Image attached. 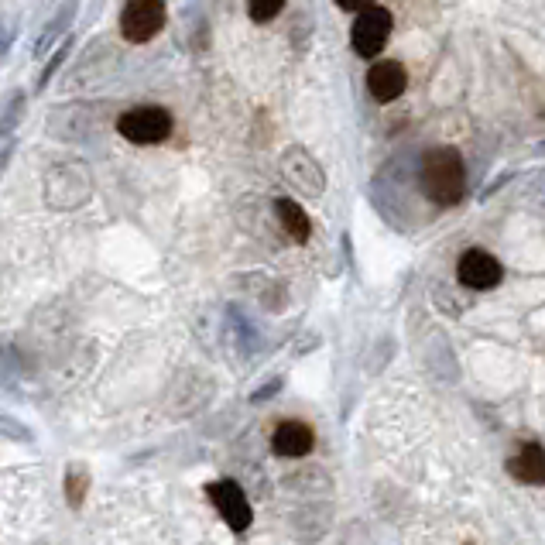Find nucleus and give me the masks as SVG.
Returning a JSON list of instances; mask_svg holds the SVG:
<instances>
[{"instance_id":"1","label":"nucleus","mask_w":545,"mask_h":545,"mask_svg":"<svg viewBox=\"0 0 545 545\" xmlns=\"http://www.w3.org/2000/svg\"><path fill=\"white\" fill-rule=\"evenodd\" d=\"M419 189L429 203L456 206L467 196V165L456 148H429L419 165Z\"/></svg>"},{"instance_id":"2","label":"nucleus","mask_w":545,"mask_h":545,"mask_svg":"<svg viewBox=\"0 0 545 545\" xmlns=\"http://www.w3.org/2000/svg\"><path fill=\"white\" fill-rule=\"evenodd\" d=\"M172 127L175 120L165 107H134L117 120L120 138H127L131 144H162L168 141Z\"/></svg>"},{"instance_id":"3","label":"nucleus","mask_w":545,"mask_h":545,"mask_svg":"<svg viewBox=\"0 0 545 545\" xmlns=\"http://www.w3.org/2000/svg\"><path fill=\"white\" fill-rule=\"evenodd\" d=\"M165 28V0H127L120 11V35L131 45H144Z\"/></svg>"},{"instance_id":"4","label":"nucleus","mask_w":545,"mask_h":545,"mask_svg":"<svg viewBox=\"0 0 545 545\" xmlns=\"http://www.w3.org/2000/svg\"><path fill=\"white\" fill-rule=\"evenodd\" d=\"M391 28H395L391 11H384V7H364V11H357L354 28H350V45H354L360 59H374L388 45Z\"/></svg>"},{"instance_id":"5","label":"nucleus","mask_w":545,"mask_h":545,"mask_svg":"<svg viewBox=\"0 0 545 545\" xmlns=\"http://www.w3.org/2000/svg\"><path fill=\"white\" fill-rule=\"evenodd\" d=\"M456 278H460L463 288L487 292V288L501 285L504 264L494 258L491 251H484V247H470V251H463L460 261H456Z\"/></svg>"},{"instance_id":"6","label":"nucleus","mask_w":545,"mask_h":545,"mask_svg":"<svg viewBox=\"0 0 545 545\" xmlns=\"http://www.w3.org/2000/svg\"><path fill=\"white\" fill-rule=\"evenodd\" d=\"M206 494H210L213 508L220 511V518L234 528V532H244V528L251 525V501L244 498L240 484H234V480H216V484L206 487Z\"/></svg>"},{"instance_id":"7","label":"nucleus","mask_w":545,"mask_h":545,"mask_svg":"<svg viewBox=\"0 0 545 545\" xmlns=\"http://www.w3.org/2000/svg\"><path fill=\"white\" fill-rule=\"evenodd\" d=\"M408 86V72L402 62H374L371 72H367V93L378 103H391L405 93Z\"/></svg>"},{"instance_id":"8","label":"nucleus","mask_w":545,"mask_h":545,"mask_svg":"<svg viewBox=\"0 0 545 545\" xmlns=\"http://www.w3.org/2000/svg\"><path fill=\"white\" fill-rule=\"evenodd\" d=\"M312 443H316V432L299 419L282 422V426L275 429V436H271V450H275L278 456H285V460H299V456H306L312 450Z\"/></svg>"},{"instance_id":"9","label":"nucleus","mask_w":545,"mask_h":545,"mask_svg":"<svg viewBox=\"0 0 545 545\" xmlns=\"http://www.w3.org/2000/svg\"><path fill=\"white\" fill-rule=\"evenodd\" d=\"M285 172H288V179H292L295 189L309 192V196H319V192H323V168L312 162L306 151H288Z\"/></svg>"},{"instance_id":"10","label":"nucleus","mask_w":545,"mask_h":545,"mask_svg":"<svg viewBox=\"0 0 545 545\" xmlns=\"http://www.w3.org/2000/svg\"><path fill=\"white\" fill-rule=\"evenodd\" d=\"M76 11H79V4H76V0H69V4H62L59 11H55V18L48 21L42 31H38V38H35V55H38V59L52 52V45L66 42L69 28H72V18H76Z\"/></svg>"},{"instance_id":"11","label":"nucleus","mask_w":545,"mask_h":545,"mask_svg":"<svg viewBox=\"0 0 545 545\" xmlns=\"http://www.w3.org/2000/svg\"><path fill=\"white\" fill-rule=\"evenodd\" d=\"M508 470L522 484H545V450L539 443H528L522 453L508 460Z\"/></svg>"},{"instance_id":"12","label":"nucleus","mask_w":545,"mask_h":545,"mask_svg":"<svg viewBox=\"0 0 545 545\" xmlns=\"http://www.w3.org/2000/svg\"><path fill=\"white\" fill-rule=\"evenodd\" d=\"M275 216L295 244H306L309 234H312V223H309V213L302 210L295 199H275Z\"/></svg>"},{"instance_id":"13","label":"nucleus","mask_w":545,"mask_h":545,"mask_svg":"<svg viewBox=\"0 0 545 545\" xmlns=\"http://www.w3.org/2000/svg\"><path fill=\"white\" fill-rule=\"evenodd\" d=\"M24 110H28V96L24 90H11L4 100V107H0V138H7V134L14 131V127L24 120Z\"/></svg>"},{"instance_id":"14","label":"nucleus","mask_w":545,"mask_h":545,"mask_svg":"<svg viewBox=\"0 0 545 545\" xmlns=\"http://www.w3.org/2000/svg\"><path fill=\"white\" fill-rule=\"evenodd\" d=\"M86 491H90V470L83 463H69L66 470V501L69 508H79L86 501Z\"/></svg>"},{"instance_id":"15","label":"nucleus","mask_w":545,"mask_h":545,"mask_svg":"<svg viewBox=\"0 0 545 545\" xmlns=\"http://www.w3.org/2000/svg\"><path fill=\"white\" fill-rule=\"evenodd\" d=\"M285 7V0H247V18L258 21V24H268L271 18H278Z\"/></svg>"},{"instance_id":"16","label":"nucleus","mask_w":545,"mask_h":545,"mask_svg":"<svg viewBox=\"0 0 545 545\" xmlns=\"http://www.w3.org/2000/svg\"><path fill=\"white\" fill-rule=\"evenodd\" d=\"M0 439H14V443H31V439H35V432L24 426V422L14 419V415L0 412Z\"/></svg>"},{"instance_id":"17","label":"nucleus","mask_w":545,"mask_h":545,"mask_svg":"<svg viewBox=\"0 0 545 545\" xmlns=\"http://www.w3.org/2000/svg\"><path fill=\"white\" fill-rule=\"evenodd\" d=\"M69 45H72V38H66V42H62V45H55V55H48V62H45V69H42V76H38V90H48V83H52V76H55V72H59L62 62H66Z\"/></svg>"},{"instance_id":"18","label":"nucleus","mask_w":545,"mask_h":545,"mask_svg":"<svg viewBox=\"0 0 545 545\" xmlns=\"http://www.w3.org/2000/svg\"><path fill=\"white\" fill-rule=\"evenodd\" d=\"M275 391H282V381H268L261 391H254L251 402H264V398H271V395H275Z\"/></svg>"},{"instance_id":"19","label":"nucleus","mask_w":545,"mask_h":545,"mask_svg":"<svg viewBox=\"0 0 545 545\" xmlns=\"http://www.w3.org/2000/svg\"><path fill=\"white\" fill-rule=\"evenodd\" d=\"M374 0H336V7H343V11H364V7H371Z\"/></svg>"},{"instance_id":"20","label":"nucleus","mask_w":545,"mask_h":545,"mask_svg":"<svg viewBox=\"0 0 545 545\" xmlns=\"http://www.w3.org/2000/svg\"><path fill=\"white\" fill-rule=\"evenodd\" d=\"M11 158H14V144H7V148H0V179H4L7 165H11Z\"/></svg>"}]
</instances>
